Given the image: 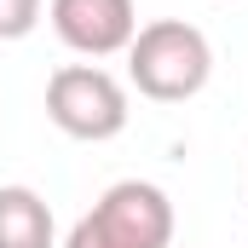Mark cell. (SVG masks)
Here are the masks:
<instances>
[{"mask_svg":"<svg viewBox=\"0 0 248 248\" xmlns=\"http://www.w3.org/2000/svg\"><path fill=\"white\" fill-rule=\"evenodd\" d=\"M214 75V46L208 35L185 23V17H156V23H139L133 46H127V81L156 98V104H185L208 87Z\"/></svg>","mask_w":248,"mask_h":248,"instance_id":"obj_1","label":"cell"},{"mask_svg":"<svg viewBox=\"0 0 248 248\" xmlns=\"http://www.w3.org/2000/svg\"><path fill=\"white\" fill-rule=\"evenodd\" d=\"M168 243H173V202L150 179H116L63 237V248H168Z\"/></svg>","mask_w":248,"mask_h":248,"instance_id":"obj_2","label":"cell"},{"mask_svg":"<svg viewBox=\"0 0 248 248\" xmlns=\"http://www.w3.org/2000/svg\"><path fill=\"white\" fill-rule=\"evenodd\" d=\"M127 87L98 69V63H63L46 75V122L81 139V144H104L127 127Z\"/></svg>","mask_w":248,"mask_h":248,"instance_id":"obj_3","label":"cell"},{"mask_svg":"<svg viewBox=\"0 0 248 248\" xmlns=\"http://www.w3.org/2000/svg\"><path fill=\"white\" fill-rule=\"evenodd\" d=\"M46 17H52L58 41L81 58H116L139 35V6L133 0H52Z\"/></svg>","mask_w":248,"mask_h":248,"instance_id":"obj_4","label":"cell"},{"mask_svg":"<svg viewBox=\"0 0 248 248\" xmlns=\"http://www.w3.org/2000/svg\"><path fill=\"white\" fill-rule=\"evenodd\" d=\"M0 248H58V225L41 190L0 185Z\"/></svg>","mask_w":248,"mask_h":248,"instance_id":"obj_5","label":"cell"},{"mask_svg":"<svg viewBox=\"0 0 248 248\" xmlns=\"http://www.w3.org/2000/svg\"><path fill=\"white\" fill-rule=\"evenodd\" d=\"M41 23V0H0V41H23Z\"/></svg>","mask_w":248,"mask_h":248,"instance_id":"obj_6","label":"cell"}]
</instances>
